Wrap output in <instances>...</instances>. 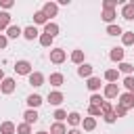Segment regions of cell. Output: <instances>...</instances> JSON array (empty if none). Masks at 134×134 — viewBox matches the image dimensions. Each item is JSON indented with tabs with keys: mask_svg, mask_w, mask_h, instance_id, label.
<instances>
[{
	"mask_svg": "<svg viewBox=\"0 0 134 134\" xmlns=\"http://www.w3.org/2000/svg\"><path fill=\"white\" fill-rule=\"evenodd\" d=\"M44 34H46V36H50V38H54V36L59 34V25H57V23H52V21H48V23L44 25Z\"/></svg>",
	"mask_w": 134,
	"mask_h": 134,
	"instance_id": "cell-16",
	"label": "cell"
},
{
	"mask_svg": "<svg viewBox=\"0 0 134 134\" xmlns=\"http://www.w3.org/2000/svg\"><path fill=\"white\" fill-rule=\"evenodd\" d=\"M13 69H15L19 75H29V73H31V63H29V61H17Z\"/></svg>",
	"mask_w": 134,
	"mask_h": 134,
	"instance_id": "cell-4",
	"label": "cell"
},
{
	"mask_svg": "<svg viewBox=\"0 0 134 134\" xmlns=\"http://www.w3.org/2000/svg\"><path fill=\"white\" fill-rule=\"evenodd\" d=\"M132 96H134V92H132Z\"/></svg>",
	"mask_w": 134,
	"mask_h": 134,
	"instance_id": "cell-46",
	"label": "cell"
},
{
	"mask_svg": "<svg viewBox=\"0 0 134 134\" xmlns=\"http://www.w3.org/2000/svg\"><path fill=\"white\" fill-rule=\"evenodd\" d=\"M88 113H90V117L103 115V111H100V105H90V107H88Z\"/></svg>",
	"mask_w": 134,
	"mask_h": 134,
	"instance_id": "cell-34",
	"label": "cell"
},
{
	"mask_svg": "<svg viewBox=\"0 0 134 134\" xmlns=\"http://www.w3.org/2000/svg\"><path fill=\"white\" fill-rule=\"evenodd\" d=\"M38 38H40V44H42L44 48H48V46L52 44V40H54V38H50V36H46V34H42V36H38Z\"/></svg>",
	"mask_w": 134,
	"mask_h": 134,
	"instance_id": "cell-33",
	"label": "cell"
},
{
	"mask_svg": "<svg viewBox=\"0 0 134 134\" xmlns=\"http://www.w3.org/2000/svg\"><path fill=\"white\" fill-rule=\"evenodd\" d=\"M86 86H88V90H92V92L100 90V77H88Z\"/></svg>",
	"mask_w": 134,
	"mask_h": 134,
	"instance_id": "cell-23",
	"label": "cell"
},
{
	"mask_svg": "<svg viewBox=\"0 0 134 134\" xmlns=\"http://www.w3.org/2000/svg\"><path fill=\"white\" fill-rule=\"evenodd\" d=\"M121 17H124L126 21H132V19H134V4H130V2L124 4V6H121Z\"/></svg>",
	"mask_w": 134,
	"mask_h": 134,
	"instance_id": "cell-11",
	"label": "cell"
},
{
	"mask_svg": "<svg viewBox=\"0 0 134 134\" xmlns=\"http://www.w3.org/2000/svg\"><path fill=\"white\" fill-rule=\"evenodd\" d=\"M8 25H10V15H8L6 10H2V13H0V31L8 29Z\"/></svg>",
	"mask_w": 134,
	"mask_h": 134,
	"instance_id": "cell-22",
	"label": "cell"
},
{
	"mask_svg": "<svg viewBox=\"0 0 134 134\" xmlns=\"http://www.w3.org/2000/svg\"><path fill=\"white\" fill-rule=\"evenodd\" d=\"M117 17V13H115V8H103V15H100V19L105 21V23H113V19Z\"/></svg>",
	"mask_w": 134,
	"mask_h": 134,
	"instance_id": "cell-8",
	"label": "cell"
},
{
	"mask_svg": "<svg viewBox=\"0 0 134 134\" xmlns=\"http://www.w3.org/2000/svg\"><path fill=\"white\" fill-rule=\"evenodd\" d=\"M113 113H115V117H124V115H126V109L119 107V105H115V107H113Z\"/></svg>",
	"mask_w": 134,
	"mask_h": 134,
	"instance_id": "cell-39",
	"label": "cell"
},
{
	"mask_svg": "<svg viewBox=\"0 0 134 134\" xmlns=\"http://www.w3.org/2000/svg\"><path fill=\"white\" fill-rule=\"evenodd\" d=\"M23 119H25V124H29V126L36 124V121H38V111H36V109H27V111L23 113Z\"/></svg>",
	"mask_w": 134,
	"mask_h": 134,
	"instance_id": "cell-15",
	"label": "cell"
},
{
	"mask_svg": "<svg viewBox=\"0 0 134 134\" xmlns=\"http://www.w3.org/2000/svg\"><path fill=\"white\" fill-rule=\"evenodd\" d=\"M27 77H29V84H31L34 88H40V86H44V73H40V71H31Z\"/></svg>",
	"mask_w": 134,
	"mask_h": 134,
	"instance_id": "cell-6",
	"label": "cell"
},
{
	"mask_svg": "<svg viewBox=\"0 0 134 134\" xmlns=\"http://www.w3.org/2000/svg\"><path fill=\"white\" fill-rule=\"evenodd\" d=\"M77 75H80V77H92V65L82 63V65L77 67Z\"/></svg>",
	"mask_w": 134,
	"mask_h": 134,
	"instance_id": "cell-13",
	"label": "cell"
},
{
	"mask_svg": "<svg viewBox=\"0 0 134 134\" xmlns=\"http://www.w3.org/2000/svg\"><path fill=\"white\" fill-rule=\"evenodd\" d=\"M42 13L46 15V19H50V17H57V13H59V4H57V2H44V6H42Z\"/></svg>",
	"mask_w": 134,
	"mask_h": 134,
	"instance_id": "cell-5",
	"label": "cell"
},
{
	"mask_svg": "<svg viewBox=\"0 0 134 134\" xmlns=\"http://www.w3.org/2000/svg\"><path fill=\"white\" fill-rule=\"evenodd\" d=\"M67 134H82L77 128H71V130H67Z\"/></svg>",
	"mask_w": 134,
	"mask_h": 134,
	"instance_id": "cell-43",
	"label": "cell"
},
{
	"mask_svg": "<svg viewBox=\"0 0 134 134\" xmlns=\"http://www.w3.org/2000/svg\"><path fill=\"white\" fill-rule=\"evenodd\" d=\"M17 134H31V126L25 124V121L19 124V126H17Z\"/></svg>",
	"mask_w": 134,
	"mask_h": 134,
	"instance_id": "cell-32",
	"label": "cell"
},
{
	"mask_svg": "<svg viewBox=\"0 0 134 134\" xmlns=\"http://www.w3.org/2000/svg\"><path fill=\"white\" fill-rule=\"evenodd\" d=\"M124 54H126V52H124V48H117V46H115V48H111L109 59H111V61H115V63H121V61H124Z\"/></svg>",
	"mask_w": 134,
	"mask_h": 134,
	"instance_id": "cell-9",
	"label": "cell"
},
{
	"mask_svg": "<svg viewBox=\"0 0 134 134\" xmlns=\"http://www.w3.org/2000/svg\"><path fill=\"white\" fill-rule=\"evenodd\" d=\"M121 44L124 46H134V31H124L121 34Z\"/></svg>",
	"mask_w": 134,
	"mask_h": 134,
	"instance_id": "cell-24",
	"label": "cell"
},
{
	"mask_svg": "<svg viewBox=\"0 0 134 134\" xmlns=\"http://www.w3.org/2000/svg\"><path fill=\"white\" fill-rule=\"evenodd\" d=\"M105 80H107L109 84H117V80H119V71H117V69H107V71H105Z\"/></svg>",
	"mask_w": 134,
	"mask_h": 134,
	"instance_id": "cell-17",
	"label": "cell"
},
{
	"mask_svg": "<svg viewBox=\"0 0 134 134\" xmlns=\"http://www.w3.org/2000/svg\"><path fill=\"white\" fill-rule=\"evenodd\" d=\"M117 71H121V73H126V75H132V71H134V65H130V63L121 61V63H119V67H117Z\"/></svg>",
	"mask_w": 134,
	"mask_h": 134,
	"instance_id": "cell-28",
	"label": "cell"
},
{
	"mask_svg": "<svg viewBox=\"0 0 134 134\" xmlns=\"http://www.w3.org/2000/svg\"><path fill=\"white\" fill-rule=\"evenodd\" d=\"M107 34H109V36H121L124 29H121L119 25H113V23H111V25H107Z\"/></svg>",
	"mask_w": 134,
	"mask_h": 134,
	"instance_id": "cell-30",
	"label": "cell"
},
{
	"mask_svg": "<svg viewBox=\"0 0 134 134\" xmlns=\"http://www.w3.org/2000/svg\"><path fill=\"white\" fill-rule=\"evenodd\" d=\"M103 94H105V98H117L119 96V86L117 84H107Z\"/></svg>",
	"mask_w": 134,
	"mask_h": 134,
	"instance_id": "cell-7",
	"label": "cell"
},
{
	"mask_svg": "<svg viewBox=\"0 0 134 134\" xmlns=\"http://www.w3.org/2000/svg\"><path fill=\"white\" fill-rule=\"evenodd\" d=\"M124 86L128 92H134V75H126L124 77Z\"/></svg>",
	"mask_w": 134,
	"mask_h": 134,
	"instance_id": "cell-31",
	"label": "cell"
},
{
	"mask_svg": "<svg viewBox=\"0 0 134 134\" xmlns=\"http://www.w3.org/2000/svg\"><path fill=\"white\" fill-rule=\"evenodd\" d=\"M117 4H121L119 0H103V8H115Z\"/></svg>",
	"mask_w": 134,
	"mask_h": 134,
	"instance_id": "cell-36",
	"label": "cell"
},
{
	"mask_svg": "<svg viewBox=\"0 0 134 134\" xmlns=\"http://www.w3.org/2000/svg\"><path fill=\"white\" fill-rule=\"evenodd\" d=\"M0 134H17V126L13 121H2L0 124Z\"/></svg>",
	"mask_w": 134,
	"mask_h": 134,
	"instance_id": "cell-10",
	"label": "cell"
},
{
	"mask_svg": "<svg viewBox=\"0 0 134 134\" xmlns=\"http://www.w3.org/2000/svg\"><path fill=\"white\" fill-rule=\"evenodd\" d=\"M63 92H59V90H54V92H48V103L50 105H61L63 103Z\"/></svg>",
	"mask_w": 134,
	"mask_h": 134,
	"instance_id": "cell-14",
	"label": "cell"
},
{
	"mask_svg": "<svg viewBox=\"0 0 134 134\" xmlns=\"http://www.w3.org/2000/svg\"><path fill=\"white\" fill-rule=\"evenodd\" d=\"M34 23H38V25H46L48 19H46V15H44L42 10H36V13H34Z\"/></svg>",
	"mask_w": 134,
	"mask_h": 134,
	"instance_id": "cell-27",
	"label": "cell"
},
{
	"mask_svg": "<svg viewBox=\"0 0 134 134\" xmlns=\"http://www.w3.org/2000/svg\"><path fill=\"white\" fill-rule=\"evenodd\" d=\"M71 61H73L75 65H82V63H84V50H73V52H71Z\"/></svg>",
	"mask_w": 134,
	"mask_h": 134,
	"instance_id": "cell-29",
	"label": "cell"
},
{
	"mask_svg": "<svg viewBox=\"0 0 134 134\" xmlns=\"http://www.w3.org/2000/svg\"><path fill=\"white\" fill-rule=\"evenodd\" d=\"M36 134H48V132H44V130H40V132H36Z\"/></svg>",
	"mask_w": 134,
	"mask_h": 134,
	"instance_id": "cell-45",
	"label": "cell"
},
{
	"mask_svg": "<svg viewBox=\"0 0 134 134\" xmlns=\"http://www.w3.org/2000/svg\"><path fill=\"white\" fill-rule=\"evenodd\" d=\"M15 88H17V84H15L13 77H4V80L0 82V92H2V94H13Z\"/></svg>",
	"mask_w": 134,
	"mask_h": 134,
	"instance_id": "cell-2",
	"label": "cell"
},
{
	"mask_svg": "<svg viewBox=\"0 0 134 134\" xmlns=\"http://www.w3.org/2000/svg\"><path fill=\"white\" fill-rule=\"evenodd\" d=\"M100 111H103V115H105V113L113 111V105H111L109 100H103V103H100Z\"/></svg>",
	"mask_w": 134,
	"mask_h": 134,
	"instance_id": "cell-37",
	"label": "cell"
},
{
	"mask_svg": "<svg viewBox=\"0 0 134 134\" xmlns=\"http://www.w3.org/2000/svg\"><path fill=\"white\" fill-rule=\"evenodd\" d=\"M117 105H119V107H124L126 111H128V109H132V107H134V96H132V92H124V94H119Z\"/></svg>",
	"mask_w": 134,
	"mask_h": 134,
	"instance_id": "cell-3",
	"label": "cell"
},
{
	"mask_svg": "<svg viewBox=\"0 0 134 134\" xmlns=\"http://www.w3.org/2000/svg\"><path fill=\"white\" fill-rule=\"evenodd\" d=\"M42 103H44V100H42V96H40V94H29V96H27V105H29L31 109H38Z\"/></svg>",
	"mask_w": 134,
	"mask_h": 134,
	"instance_id": "cell-19",
	"label": "cell"
},
{
	"mask_svg": "<svg viewBox=\"0 0 134 134\" xmlns=\"http://www.w3.org/2000/svg\"><path fill=\"white\" fill-rule=\"evenodd\" d=\"M103 119H105L107 124H113L117 117H115V113H113V111H109V113H105V115H103Z\"/></svg>",
	"mask_w": 134,
	"mask_h": 134,
	"instance_id": "cell-40",
	"label": "cell"
},
{
	"mask_svg": "<svg viewBox=\"0 0 134 134\" xmlns=\"http://www.w3.org/2000/svg\"><path fill=\"white\" fill-rule=\"evenodd\" d=\"M103 100H105V98H103V96H100V94H96V92H94V94H92V96H90V105H100V103H103Z\"/></svg>",
	"mask_w": 134,
	"mask_h": 134,
	"instance_id": "cell-38",
	"label": "cell"
},
{
	"mask_svg": "<svg viewBox=\"0 0 134 134\" xmlns=\"http://www.w3.org/2000/svg\"><path fill=\"white\" fill-rule=\"evenodd\" d=\"M4 80V71H2V67H0V82Z\"/></svg>",
	"mask_w": 134,
	"mask_h": 134,
	"instance_id": "cell-44",
	"label": "cell"
},
{
	"mask_svg": "<svg viewBox=\"0 0 134 134\" xmlns=\"http://www.w3.org/2000/svg\"><path fill=\"white\" fill-rule=\"evenodd\" d=\"M82 126H84V130L92 132V130L96 128V119H94V117H84V119H82Z\"/></svg>",
	"mask_w": 134,
	"mask_h": 134,
	"instance_id": "cell-26",
	"label": "cell"
},
{
	"mask_svg": "<svg viewBox=\"0 0 134 134\" xmlns=\"http://www.w3.org/2000/svg\"><path fill=\"white\" fill-rule=\"evenodd\" d=\"M6 44H8V38H6L4 34H0V50H4V48H6Z\"/></svg>",
	"mask_w": 134,
	"mask_h": 134,
	"instance_id": "cell-42",
	"label": "cell"
},
{
	"mask_svg": "<svg viewBox=\"0 0 134 134\" xmlns=\"http://www.w3.org/2000/svg\"><path fill=\"white\" fill-rule=\"evenodd\" d=\"M0 6H2L4 10H8V8L15 6V2H13V0H0Z\"/></svg>",
	"mask_w": 134,
	"mask_h": 134,
	"instance_id": "cell-41",
	"label": "cell"
},
{
	"mask_svg": "<svg viewBox=\"0 0 134 134\" xmlns=\"http://www.w3.org/2000/svg\"><path fill=\"white\" fill-rule=\"evenodd\" d=\"M54 119L63 124V121L67 119V111H63V109H57V111H54Z\"/></svg>",
	"mask_w": 134,
	"mask_h": 134,
	"instance_id": "cell-35",
	"label": "cell"
},
{
	"mask_svg": "<svg viewBox=\"0 0 134 134\" xmlns=\"http://www.w3.org/2000/svg\"><path fill=\"white\" fill-rule=\"evenodd\" d=\"M65 59H67V52H65L63 48H52V50H50V63L61 65Z\"/></svg>",
	"mask_w": 134,
	"mask_h": 134,
	"instance_id": "cell-1",
	"label": "cell"
},
{
	"mask_svg": "<svg viewBox=\"0 0 134 134\" xmlns=\"http://www.w3.org/2000/svg\"><path fill=\"white\" fill-rule=\"evenodd\" d=\"M48 82H50V86H54V88H59V86H63V82H65V77H63V73H50V77H48Z\"/></svg>",
	"mask_w": 134,
	"mask_h": 134,
	"instance_id": "cell-18",
	"label": "cell"
},
{
	"mask_svg": "<svg viewBox=\"0 0 134 134\" xmlns=\"http://www.w3.org/2000/svg\"><path fill=\"white\" fill-rule=\"evenodd\" d=\"M67 124L69 126H80L82 124V117H80V113H75V111H71V113H67Z\"/></svg>",
	"mask_w": 134,
	"mask_h": 134,
	"instance_id": "cell-21",
	"label": "cell"
},
{
	"mask_svg": "<svg viewBox=\"0 0 134 134\" xmlns=\"http://www.w3.org/2000/svg\"><path fill=\"white\" fill-rule=\"evenodd\" d=\"M50 134H67V128H65V124H61V121H54V124L50 126Z\"/></svg>",
	"mask_w": 134,
	"mask_h": 134,
	"instance_id": "cell-25",
	"label": "cell"
},
{
	"mask_svg": "<svg viewBox=\"0 0 134 134\" xmlns=\"http://www.w3.org/2000/svg\"><path fill=\"white\" fill-rule=\"evenodd\" d=\"M23 38H25V40H36V38H38V29H36V25L25 27V29H23Z\"/></svg>",
	"mask_w": 134,
	"mask_h": 134,
	"instance_id": "cell-20",
	"label": "cell"
},
{
	"mask_svg": "<svg viewBox=\"0 0 134 134\" xmlns=\"http://www.w3.org/2000/svg\"><path fill=\"white\" fill-rule=\"evenodd\" d=\"M19 36H23V29H21L19 25H8V29H6V38H13V40H17Z\"/></svg>",
	"mask_w": 134,
	"mask_h": 134,
	"instance_id": "cell-12",
	"label": "cell"
}]
</instances>
